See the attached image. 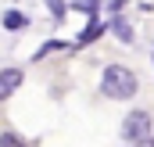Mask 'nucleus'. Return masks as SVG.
Listing matches in <instances>:
<instances>
[{"mask_svg":"<svg viewBox=\"0 0 154 147\" xmlns=\"http://www.w3.org/2000/svg\"><path fill=\"white\" fill-rule=\"evenodd\" d=\"M140 83H136V72H129L125 65H108L104 75H100V93L111 97V101H129L136 97Z\"/></svg>","mask_w":154,"mask_h":147,"instance_id":"obj_1","label":"nucleus"},{"mask_svg":"<svg viewBox=\"0 0 154 147\" xmlns=\"http://www.w3.org/2000/svg\"><path fill=\"white\" fill-rule=\"evenodd\" d=\"M147 136H151V115H147V111H129L125 122H122V140L140 144V140H147Z\"/></svg>","mask_w":154,"mask_h":147,"instance_id":"obj_2","label":"nucleus"},{"mask_svg":"<svg viewBox=\"0 0 154 147\" xmlns=\"http://www.w3.org/2000/svg\"><path fill=\"white\" fill-rule=\"evenodd\" d=\"M18 86H22V68H4L0 72V101H7Z\"/></svg>","mask_w":154,"mask_h":147,"instance_id":"obj_3","label":"nucleus"},{"mask_svg":"<svg viewBox=\"0 0 154 147\" xmlns=\"http://www.w3.org/2000/svg\"><path fill=\"white\" fill-rule=\"evenodd\" d=\"M108 29H111L122 43H133V29H129V22H125V18H118V14H115V18L108 22Z\"/></svg>","mask_w":154,"mask_h":147,"instance_id":"obj_4","label":"nucleus"},{"mask_svg":"<svg viewBox=\"0 0 154 147\" xmlns=\"http://www.w3.org/2000/svg\"><path fill=\"white\" fill-rule=\"evenodd\" d=\"M25 25H29V18H25L22 11H4V29L18 33V29H25Z\"/></svg>","mask_w":154,"mask_h":147,"instance_id":"obj_5","label":"nucleus"},{"mask_svg":"<svg viewBox=\"0 0 154 147\" xmlns=\"http://www.w3.org/2000/svg\"><path fill=\"white\" fill-rule=\"evenodd\" d=\"M104 29H108V25H104V22H97V18H90V25H86V29H82V33H79V43H93V39L100 36V33H104Z\"/></svg>","mask_w":154,"mask_h":147,"instance_id":"obj_6","label":"nucleus"},{"mask_svg":"<svg viewBox=\"0 0 154 147\" xmlns=\"http://www.w3.org/2000/svg\"><path fill=\"white\" fill-rule=\"evenodd\" d=\"M0 147H29L18 133H0Z\"/></svg>","mask_w":154,"mask_h":147,"instance_id":"obj_7","label":"nucleus"},{"mask_svg":"<svg viewBox=\"0 0 154 147\" xmlns=\"http://www.w3.org/2000/svg\"><path fill=\"white\" fill-rule=\"evenodd\" d=\"M61 47H65L61 39H50V43H43V47H39V54H36V58H43V54H50V50H61Z\"/></svg>","mask_w":154,"mask_h":147,"instance_id":"obj_8","label":"nucleus"},{"mask_svg":"<svg viewBox=\"0 0 154 147\" xmlns=\"http://www.w3.org/2000/svg\"><path fill=\"white\" fill-rule=\"evenodd\" d=\"M97 4H100V0H75V7H79V11H86V14H93Z\"/></svg>","mask_w":154,"mask_h":147,"instance_id":"obj_9","label":"nucleus"},{"mask_svg":"<svg viewBox=\"0 0 154 147\" xmlns=\"http://www.w3.org/2000/svg\"><path fill=\"white\" fill-rule=\"evenodd\" d=\"M50 11H54V14H65V4H61V0H50Z\"/></svg>","mask_w":154,"mask_h":147,"instance_id":"obj_10","label":"nucleus"},{"mask_svg":"<svg viewBox=\"0 0 154 147\" xmlns=\"http://www.w3.org/2000/svg\"><path fill=\"white\" fill-rule=\"evenodd\" d=\"M133 147H154V136H147V140H140V144H133Z\"/></svg>","mask_w":154,"mask_h":147,"instance_id":"obj_11","label":"nucleus"}]
</instances>
